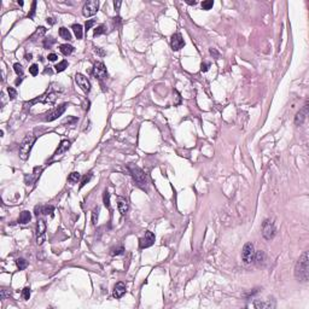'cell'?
Here are the masks:
<instances>
[{
	"label": "cell",
	"mask_w": 309,
	"mask_h": 309,
	"mask_svg": "<svg viewBox=\"0 0 309 309\" xmlns=\"http://www.w3.org/2000/svg\"><path fill=\"white\" fill-rule=\"evenodd\" d=\"M99 207L94 208L93 211H92V224L93 225H97V221H98V217H99Z\"/></svg>",
	"instance_id": "f546056e"
},
{
	"label": "cell",
	"mask_w": 309,
	"mask_h": 309,
	"mask_svg": "<svg viewBox=\"0 0 309 309\" xmlns=\"http://www.w3.org/2000/svg\"><path fill=\"white\" fill-rule=\"evenodd\" d=\"M66 106H68V105H66V103H64V104L59 105L57 109H54V110H53L52 112H50V114H47V115H46V117H45V121H47V122H51V121L57 120L59 116H62V115H63V112L65 111Z\"/></svg>",
	"instance_id": "4fadbf2b"
},
{
	"label": "cell",
	"mask_w": 309,
	"mask_h": 309,
	"mask_svg": "<svg viewBox=\"0 0 309 309\" xmlns=\"http://www.w3.org/2000/svg\"><path fill=\"white\" fill-rule=\"evenodd\" d=\"M21 82H22V77H18V79L15 81V85H16V86H18V85H20Z\"/></svg>",
	"instance_id": "681fc988"
},
{
	"label": "cell",
	"mask_w": 309,
	"mask_h": 309,
	"mask_svg": "<svg viewBox=\"0 0 309 309\" xmlns=\"http://www.w3.org/2000/svg\"><path fill=\"white\" fill-rule=\"evenodd\" d=\"M56 42V40H54L53 38H47V39H45L44 40V47L45 48H51V46Z\"/></svg>",
	"instance_id": "e575fe53"
},
{
	"label": "cell",
	"mask_w": 309,
	"mask_h": 309,
	"mask_svg": "<svg viewBox=\"0 0 309 309\" xmlns=\"http://www.w3.org/2000/svg\"><path fill=\"white\" fill-rule=\"evenodd\" d=\"M54 68H56V71H57V72H62V71H64V70L68 68V62H66V61H62V62H59Z\"/></svg>",
	"instance_id": "4316f807"
},
{
	"label": "cell",
	"mask_w": 309,
	"mask_h": 309,
	"mask_svg": "<svg viewBox=\"0 0 309 309\" xmlns=\"http://www.w3.org/2000/svg\"><path fill=\"white\" fill-rule=\"evenodd\" d=\"M275 232H277V229H275V226H274L273 221L266 220L262 224V235H263L264 239H267V240L273 239L274 235H275Z\"/></svg>",
	"instance_id": "52a82bcc"
},
{
	"label": "cell",
	"mask_w": 309,
	"mask_h": 309,
	"mask_svg": "<svg viewBox=\"0 0 309 309\" xmlns=\"http://www.w3.org/2000/svg\"><path fill=\"white\" fill-rule=\"evenodd\" d=\"M16 263H17V267L20 268V270H22V269H24L26 267H27V261L24 260V259H18L17 261H16Z\"/></svg>",
	"instance_id": "836d02e7"
},
{
	"label": "cell",
	"mask_w": 309,
	"mask_h": 309,
	"mask_svg": "<svg viewBox=\"0 0 309 309\" xmlns=\"http://www.w3.org/2000/svg\"><path fill=\"white\" fill-rule=\"evenodd\" d=\"M59 35H61V38L62 39H64V40H71V34H70V31L66 29V28H64V27H62L61 29H59Z\"/></svg>",
	"instance_id": "d4e9b609"
},
{
	"label": "cell",
	"mask_w": 309,
	"mask_h": 309,
	"mask_svg": "<svg viewBox=\"0 0 309 309\" xmlns=\"http://www.w3.org/2000/svg\"><path fill=\"white\" fill-rule=\"evenodd\" d=\"M121 4H122V3H121V1H115V3H114V6H115V10H118V9H120V6H121Z\"/></svg>",
	"instance_id": "7dc6e473"
},
{
	"label": "cell",
	"mask_w": 309,
	"mask_h": 309,
	"mask_svg": "<svg viewBox=\"0 0 309 309\" xmlns=\"http://www.w3.org/2000/svg\"><path fill=\"white\" fill-rule=\"evenodd\" d=\"M81 179V175H80V173H77V172H72L69 176H68V181L70 184H77V181Z\"/></svg>",
	"instance_id": "cb8c5ba5"
},
{
	"label": "cell",
	"mask_w": 309,
	"mask_h": 309,
	"mask_svg": "<svg viewBox=\"0 0 309 309\" xmlns=\"http://www.w3.org/2000/svg\"><path fill=\"white\" fill-rule=\"evenodd\" d=\"M174 94H175V98H176V100L174 102V105H179L181 103V97H180V94L176 89H174Z\"/></svg>",
	"instance_id": "ee69618b"
},
{
	"label": "cell",
	"mask_w": 309,
	"mask_h": 309,
	"mask_svg": "<svg viewBox=\"0 0 309 309\" xmlns=\"http://www.w3.org/2000/svg\"><path fill=\"white\" fill-rule=\"evenodd\" d=\"M35 140H36V138H35V135H33V134H28V135L22 140V142L20 144V149H18V155H20V158H21V159L26 161V159L29 157V153H30V151H31V148H33Z\"/></svg>",
	"instance_id": "3957f363"
},
{
	"label": "cell",
	"mask_w": 309,
	"mask_h": 309,
	"mask_svg": "<svg viewBox=\"0 0 309 309\" xmlns=\"http://www.w3.org/2000/svg\"><path fill=\"white\" fill-rule=\"evenodd\" d=\"M69 148H70V141L69 140H63L61 142V145L58 146V149L56 150V152H54V156H59V155L64 153L65 151L69 150Z\"/></svg>",
	"instance_id": "d6986e66"
},
{
	"label": "cell",
	"mask_w": 309,
	"mask_h": 309,
	"mask_svg": "<svg viewBox=\"0 0 309 309\" xmlns=\"http://www.w3.org/2000/svg\"><path fill=\"white\" fill-rule=\"evenodd\" d=\"M97 52H98V53H99V54H102V56H104V54H105V53H104V52H103V51H100V48H98V47H97V48H96V53H97Z\"/></svg>",
	"instance_id": "f907efd6"
},
{
	"label": "cell",
	"mask_w": 309,
	"mask_h": 309,
	"mask_svg": "<svg viewBox=\"0 0 309 309\" xmlns=\"http://www.w3.org/2000/svg\"><path fill=\"white\" fill-rule=\"evenodd\" d=\"M255 248H253V244L251 243H246L243 248V251H242V259L244 261V263L249 264V263H252L253 260H255Z\"/></svg>",
	"instance_id": "5b68a950"
},
{
	"label": "cell",
	"mask_w": 309,
	"mask_h": 309,
	"mask_svg": "<svg viewBox=\"0 0 309 309\" xmlns=\"http://www.w3.org/2000/svg\"><path fill=\"white\" fill-rule=\"evenodd\" d=\"M186 3H187L188 5H196V4H197V1H196V0H187Z\"/></svg>",
	"instance_id": "c3c4849f"
},
{
	"label": "cell",
	"mask_w": 309,
	"mask_h": 309,
	"mask_svg": "<svg viewBox=\"0 0 309 309\" xmlns=\"http://www.w3.org/2000/svg\"><path fill=\"white\" fill-rule=\"evenodd\" d=\"M7 92H9V96H10V99H11V100L17 97V92H16V89H15L13 87H9V88H7Z\"/></svg>",
	"instance_id": "f35d334b"
},
{
	"label": "cell",
	"mask_w": 309,
	"mask_h": 309,
	"mask_svg": "<svg viewBox=\"0 0 309 309\" xmlns=\"http://www.w3.org/2000/svg\"><path fill=\"white\" fill-rule=\"evenodd\" d=\"M22 297H23V300H29V297H30V287H24L23 290H22Z\"/></svg>",
	"instance_id": "8d00e7d4"
},
{
	"label": "cell",
	"mask_w": 309,
	"mask_h": 309,
	"mask_svg": "<svg viewBox=\"0 0 309 309\" xmlns=\"http://www.w3.org/2000/svg\"><path fill=\"white\" fill-rule=\"evenodd\" d=\"M94 24H96V22H94L93 20H89V21H87V22H86V24H85V28H86V30L88 31V30H89L91 28H92Z\"/></svg>",
	"instance_id": "b9f144b4"
},
{
	"label": "cell",
	"mask_w": 309,
	"mask_h": 309,
	"mask_svg": "<svg viewBox=\"0 0 309 309\" xmlns=\"http://www.w3.org/2000/svg\"><path fill=\"white\" fill-rule=\"evenodd\" d=\"M42 169H44L42 167H40V168H39V167H35L34 170H33V173L26 176V184H27L28 186H31V185L35 183V181L39 179V176H40Z\"/></svg>",
	"instance_id": "5bb4252c"
},
{
	"label": "cell",
	"mask_w": 309,
	"mask_h": 309,
	"mask_svg": "<svg viewBox=\"0 0 309 309\" xmlns=\"http://www.w3.org/2000/svg\"><path fill=\"white\" fill-rule=\"evenodd\" d=\"M57 97H58V92L56 89H54L53 87H51L47 92L45 93V94H42V96H40L39 98H36V99H33V100H30L29 103H26L24 104V106L26 107H30L33 104H35V103H44V104H53L54 102H56V99H57Z\"/></svg>",
	"instance_id": "277c9868"
},
{
	"label": "cell",
	"mask_w": 309,
	"mask_h": 309,
	"mask_svg": "<svg viewBox=\"0 0 309 309\" xmlns=\"http://www.w3.org/2000/svg\"><path fill=\"white\" fill-rule=\"evenodd\" d=\"M98 7H99V1L98 0H89L83 5L82 9V13L85 17H91L98 12Z\"/></svg>",
	"instance_id": "ba28073f"
},
{
	"label": "cell",
	"mask_w": 309,
	"mask_h": 309,
	"mask_svg": "<svg viewBox=\"0 0 309 309\" xmlns=\"http://www.w3.org/2000/svg\"><path fill=\"white\" fill-rule=\"evenodd\" d=\"M117 208H118V211L121 215L127 214V211H128V203H127L124 198H122V197L117 198Z\"/></svg>",
	"instance_id": "ac0fdd59"
},
{
	"label": "cell",
	"mask_w": 309,
	"mask_h": 309,
	"mask_svg": "<svg viewBox=\"0 0 309 309\" xmlns=\"http://www.w3.org/2000/svg\"><path fill=\"white\" fill-rule=\"evenodd\" d=\"M213 5H214V1H213V0H205V1L202 3V7H203V10H210V9L213 7Z\"/></svg>",
	"instance_id": "d590c367"
},
{
	"label": "cell",
	"mask_w": 309,
	"mask_h": 309,
	"mask_svg": "<svg viewBox=\"0 0 309 309\" xmlns=\"http://www.w3.org/2000/svg\"><path fill=\"white\" fill-rule=\"evenodd\" d=\"M127 169H128L129 174L132 175L135 185L139 188L144 190V191H148V188H149V180H148V176H146V174H145V172L141 168H139L138 166L132 164V163L127 166Z\"/></svg>",
	"instance_id": "6da1fadb"
},
{
	"label": "cell",
	"mask_w": 309,
	"mask_h": 309,
	"mask_svg": "<svg viewBox=\"0 0 309 309\" xmlns=\"http://www.w3.org/2000/svg\"><path fill=\"white\" fill-rule=\"evenodd\" d=\"M307 115H308V104L305 103V104L303 105V107L296 114V116H295V123H296L297 126H301V124L304 122Z\"/></svg>",
	"instance_id": "9a60e30c"
},
{
	"label": "cell",
	"mask_w": 309,
	"mask_h": 309,
	"mask_svg": "<svg viewBox=\"0 0 309 309\" xmlns=\"http://www.w3.org/2000/svg\"><path fill=\"white\" fill-rule=\"evenodd\" d=\"M123 251H124V249H123V246H118V248H115V249H112V255H122L123 253Z\"/></svg>",
	"instance_id": "ab89813d"
},
{
	"label": "cell",
	"mask_w": 309,
	"mask_h": 309,
	"mask_svg": "<svg viewBox=\"0 0 309 309\" xmlns=\"http://www.w3.org/2000/svg\"><path fill=\"white\" fill-rule=\"evenodd\" d=\"M209 52H210V54H211V56H214L215 58H219V52H217L215 48H210V50H209Z\"/></svg>",
	"instance_id": "bcb514c9"
},
{
	"label": "cell",
	"mask_w": 309,
	"mask_h": 309,
	"mask_svg": "<svg viewBox=\"0 0 309 309\" xmlns=\"http://www.w3.org/2000/svg\"><path fill=\"white\" fill-rule=\"evenodd\" d=\"M53 207L52 205H36L35 207V215L39 216V215H53Z\"/></svg>",
	"instance_id": "2e32d148"
},
{
	"label": "cell",
	"mask_w": 309,
	"mask_h": 309,
	"mask_svg": "<svg viewBox=\"0 0 309 309\" xmlns=\"http://www.w3.org/2000/svg\"><path fill=\"white\" fill-rule=\"evenodd\" d=\"M92 179V173H88L87 175H85L83 178H82V180H81V184H80V188H82L87 183H89V180Z\"/></svg>",
	"instance_id": "d6a6232c"
},
{
	"label": "cell",
	"mask_w": 309,
	"mask_h": 309,
	"mask_svg": "<svg viewBox=\"0 0 309 309\" xmlns=\"http://www.w3.org/2000/svg\"><path fill=\"white\" fill-rule=\"evenodd\" d=\"M295 277L300 281H307L309 277V263H308V252H303V255L298 259L295 267Z\"/></svg>",
	"instance_id": "7a4b0ae2"
},
{
	"label": "cell",
	"mask_w": 309,
	"mask_h": 309,
	"mask_svg": "<svg viewBox=\"0 0 309 309\" xmlns=\"http://www.w3.org/2000/svg\"><path fill=\"white\" fill-rule=\"evenodd\" d=\"M255 261H256L257 264L263 263V261H264V252L263 251H259V252L255 253V260H253V262Z\"/></svg>",
	"instance_id": "484cf974"
},
{
	"label": "cell",
	"mask_w": 309,
	"mask_h": 309,
	"mask_svg": "<svg viewBox=\"0 0 309 309\" xmlns=\"http://www.w3.org/2000/svg\"><path fill=\"white\" fill-rule=\"evenodd\" d=\"M75 82H76V85L83 91L85 93H88L89 91H91V82H89V80H88L85 75H82V74H76V75H75Z\"/></svg>",
	"instance_id": "30bf717a"
},
{
	"label": "cell",
	"mask_w": 309,
	"mask_h": 309,
	"mask_svg": "<svg viewBox=\"0 0 309 309\" xmlns=\"http://www.w3.org/2000/svg\"><path fill=\"white\" fill-rule=\"evenodd\" d=\"M59 51L64 54V56H69V54H71L72 52H74V46L68 45V44H63V45L59 46Z\"/></svg>",
	"instance_id": "7402d4cb"
},
{
	"label": "cell",
	"mask_w": 309,
	"mask_h": 309,
	"mask_svg": "<svg viewBox=\"0 0 309 309\" xmlns=\"http://www.w3.org/2000/svg\"><path fill=\"white\" fill-rule=\"evenodd\" d=\"M105 31H106V27H105L104 24H100V26H98V27L94 29V36H99V35L104 34Z\"/></svg>",
	"instance_id": "1f68e13d"
},
{
	"label": "cell",
	"mask_w": 309,
	"mask_h": 309,
	"mask_svg": "<svg viewBox=\"0 0 309 309\" xmlns=\"http://www.w3.org/2000/svg\"><path fill=\"white\" fill-rule=\"evenodd\" d=\"M26 59H27V61H30V59H31V54H30V53H29V54H26Z\"/></svg>",
	"instance_id": "f5cc1de1"
},
{
	"label": "cell",
	"mask_w": 309,
	"mask_h": 309,
	"mask_svg": "<svg viewBox=\"0 0 309 309\" xmlns=\"http://www.w3.org/2000/svg\"><path fill=\"white\" fill-rule=\"evenodd\" d=\"M253 307H256V308H272V307H274V304H272L270 301H268V302H256L255 304H253Z\"/></svg>",
	"instance_id": "83f0119b"
},
{
	"label": "cell",
	"mask_w": 309,
	"mask_h": 309,
	"mask_svg": "<svg viewBox=\"0 0 309 309\" xmlns=\"http://www.w3.org/2000/svg\"><path fill=\"white\" fill-rule=\"evenodd\" d=\"M46 34V28L45 27H38L36 28V30L34 31V34L31 35V38H30V40H33V41H35L36 39H39V38H42V36Z\"/></svg>",
	"instance_id": "ffe728a7"
},
{
	"label": "cell",
	"mask_w": 309,
	"mask_h": 309,
	"mask_svg": "<svg viewBox=\"0 0 309 309\" xmlns=\"http://www.w3.org/2000/svg\"><path fill=\"white\" fill-rule=\"evenodd\" d=\"M47 22H48L50 24H54V21H53V18H47Z\"/></svg>",
	"instance_id": "816d5d0a"
},
{
	"label": "cell",
	"mask_w": 309,
	"mask_h": 309,
	"mask_svg": "<svg viewBox=\"0 0 309 309\" xmlns=\"http://www.w3.org/2000/svg\"><path fill=\"white\" fill-rule=\"evenodd\" d=\"M47 58H48V61L54 62V61H57V59H58V56H57L56 53H50L48 56H47Z\"/></svg>",
	"instance_id": "f6af8a7d"
},
{
	"label": "cell",
	"mask_w": 309,
	"mask_h": 309,
	"mask_svg": "<svg viewBox=\"0 0 309 309\" xmlns=\"http://www.w3.org/2000/svg\"><path fill=\"white\" fill-rule=\"evenodd\" d=\"M92 74L94 75L96 79L98 80H103L107 76V71H106V68L104 65V63L102 62H97L94 65H93V70H92Z\"/></svg>",
	"instance_id": "9c48e42d"
},
{
	"label": "cell",
	"mask_w": 309,
	"mask_h": 309,
	"mask_svg": "<svg viewBox=\"0 0 309 309\" xmlns=\"http://www.w3.org/2000/svg\"><path fill=\"white\" fill-rule=\"evenodd\" d=\"M30 219H31V215H30V213H29V211H27V210H24V211H22V213H21V215H20V219H18V221H20V224H22V225H26V224H28V222L30 221Z\"/></svg>",
	"instance_id": "44dd1931"
},
{
	"label": "cell",
	"mask_w": 309,
	"mask_h": 309,
	"mask_svg": "<svg viewBox=\"0 0 309 309\" xmlns=\"http://www.w3.org/2000/svg\"><path fill=\"white\" fill-rule=\"evenodd\" d=\"M153 243H155V234L152 232L148 231L144 237L140 238L139 246H140V249H146V248H150L151 245H153Z\"/></svg>",
	"instance_id": "8fae6325"
},
{
	"label": "cell",
	"mask_w": 309,
	"mask_h": 309,
	"mask_svg": "<svg viewBox=\"0 0 309 309\" xmlns=\"http://www.w3.org/2000/svg\"><path fill=\"white\" fill-rule=\"evenodd\" d=\"M103 202H104V205H105L107 209H110V193H109L107 191H105V192H104V196H103Z\"/></svg>",
	"instance_id": "f1b7e54d"
},
{
	"label": "cell",
	"mask_w": 309,
	"mask_h": 309,
	"mask_svg": "<svg viewBox=\"0 0 309 309\" xmlns=\"http://www.w3.org/2000/svg\"><path fill=\"white\" fill-rule=\"evenodd\" d=\"M72 31H74V34H75V36L80 40V39H82V35H83V31H82V26L81 24H79V23H75V24H72Z\"/></svg>",
	"instance_id": "603a6c76"
},
{
	"label": "cell",
	"mask_w": 309,
	"mask_h": 309,
	"mask_svg": "<svg viewBox=\"0 0 309 309\" xmlns=\"http://www.w3.org/2000/svg\"><path fill=\"white\" fill-rule=\"evenodd\" d=\"M35 237H36V244L38 245H42L46 238V222L40 219L38 220L36 224V231H35Z\"/></svg>",
	"instance_id": "8992f818"
},
{
	"label": "cell",
	"mask_w": 309,
	"mask_h": 309,
	"mask_svg": "<svg viewBox=\"0 0 309 309\" xmlns=\"http://www.w3.org/2000/svg\"><path fill=\"white\" fill-rule=\"evenodd\" d=\"M35 10H36V1H33V4H31V9H30V12L28 13V17H29V18H34Z\"/></svg>",
	"instance_id": "60d3db41"
},
{
	"label": "cell",
	"mask_w": 309,
	"mask_h": 309,
	"mask_svg": "<svg viewBox=\"0 0 309 309\" xmlns=\"http://www.w3.org/2000/svg\"><path fill=\"white\" fill-rule=\"evenodd\" d=\"M13 70H15V72H16L18 76H22V75H23V66H22L20 63H15V64H13Z\"/></svg>",
	"instance_id": "4dcf8cb0"
},
{
	"label": "cell",
	"mask_w": 309,
	"mask_h": 309,
	"mask_svg": "<svg viewBox=\"0 0 309 309\" xmlns=\"http://www.w3.org/2000/svg\"><path fill=\"white\" fill-rule=\"evenodd\" d=\"M209 68H210V63H208V62H204V63H202V64H201V70H202L203 72L208 71V70H209Z\"/></svg>",
	"instance_id": "7bdbcfd3"
},
{
	"label": "cell",
	"mask_w": 309,
	"mask_h": 309,
	"mask_svg": "<svg viewBox=\"0 0 309 309\" xmlns=\"http://www.w3.org/2000/svg\"><path fill=\"white\" fill-rule=\"evenodd\" d=\"M170 46L173 48V51H179L181 50L184 46H185V41L183 39V36H181L180 33H176V34H173L172 38H170Z\"/></svg>",
	"instance_id": "7c38bea8"
},
{
	"label": "cell",
	"mask_w": 309,
	"mask_h": 309,
	"mask_svg": "<svg viewBox=\"0 0 309 309\" xmlns=\"http://www.w3.org/2000/svg\"><path fill=\"white\" fill-rule=\"evenodd\" d=\"M124 294H126V285L123 283H117L115 285V287H114V292H112L114 297L115 298H121Z\"/></svg>",
	"instance_id": "e0dca14e"
},
{
	"label": "cell",
	"mask_w": 309,
	"mask_h": 309,
	"mask_svg": "<svg viewBox=\"0 0 309 309\" xmlns=\"http://www.w3.org/2000/svg\"><path fill=\"white\" fill-rule=\"evenodd\" d=\"M29 72H30L33 76H36V75L39 74V66L36 65V64H33V65L29 68Z\"/></svg>",
	"instance_id": "74e56055"
},
{
	"label": "cell",
	"mask_w": 309,
	"mask_h": 309,
	"mask_svg": "<svg viewBox=\"0 0 309 309\" xmlns=\"http://www.w3.org/2000/svg\"><path fill=\"white\" fill-rule=\"evenodd\" d=\"M23 4H24L23 1H18V5H21V6H23Z\"/></svg>",
	"instance_id": "db71d44e"
}]
</instances>
